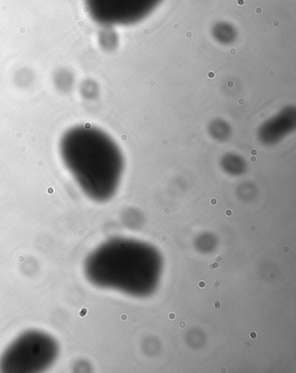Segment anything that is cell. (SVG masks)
Returning <instances> with one entry per match:
<instances>
[{"label":"cell","mask_w":296,"mask_h":373,"mask_svg":"<svg viewBox=\"0 0 296 373\" xmlns=\"http://www.w3.org/2000/svg\"><path fill=\"white\" fill-rule=\"evenodd\" d=\"M222 169L231 175H239L244 172L246 164L241 156L235 153H228L221 160Z\"/></svg>","instance_id":"5b68a950"},{"label":"cell","mask_w":296,"mask_h":373,"mask_svg":"<svg viewBox=\"0 0 296 373\" xmlns=\"http://www.w3.org/2000/svg\"><path fill=\"white\" fill-rule=\"evenodd\" d=\"M59 353L58 341L44 331H27L17 337L0 356V371L34 373L48 370Z\"/></svg>","instance_id":"3957f363"},{"label":"cell","mask_w":296,"mask_h":373,"mask_svg":"<svg viewBox=\"0 0 296 373\" xmlns=\"http://www.w3.org/2000/svg\"><path fill=\"white\" fill-rule=\"evenodd\" d=\"M295 127V108L286 107L261 125L258 131V139L264 145H276L294 132Z\"/></svg>","instance_id":"277c9868"},{"label":"cell","mask_w":296,"mask_h":373,"mask_svg":"<svg viewBox=\"0 0 296 373\" xmlns=\"http://www.w3.org/2000/svg\"><path fill=\"white\" fill-rule=\"evenodd\" d=\"M209 132L213 139L218 141H225L230 136L231 129L228 123L222 119H216L209 124Z\"/></svg>","instance_id":"8992f818"},{"label":"cell","mask_w":296,"mask_h":373,"mask_svg":"<svg viewBox=\"0 0 296 373\" xmlns=\"http://www.w3.org/2000/svg\"><path fill=\"white\" fill-rule=\"evenodd\" d=\"M59 154L89 199L103 203L115 196L124 160L119 146L106 132L89 124L73 126L62 136Z\"/></svg>","instance_id":"7a4b0ae2"},{"label":"cell","mask_w":296,"mask_h":373,"mask_svg":"<svg viewBox=\"0 0 296 373\" xmlns=\"http://www.w3.org/2000/svg\"><path fill=\"white\" fill-rule=\"evenodd\" d=\"M164 270L161 253L153 245L130 238L104 242L84 261L85 277L95 287L135 298L151 296Z\"/></svg>","instance_id":"6da1fadb"}]
</instances>
